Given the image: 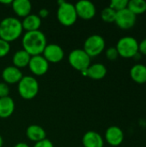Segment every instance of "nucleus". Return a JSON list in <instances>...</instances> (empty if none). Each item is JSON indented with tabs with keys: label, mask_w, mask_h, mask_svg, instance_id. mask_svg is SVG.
Masks as SVG:
<instances>
[{
	"label": "nucleus",
	"mask_w": 146,
	"mask_h": 147,
	"mask_svg": "<svg viewBox=\"0 0 146 147\" xmlns=\"http://www.w3.org/2000/svg\"><path fill=\"white\" fill-rule=\"evenodd\" d=\"M23 75L20 69L15 67L14 65H9L5 67L2 71V78L5 84H18L19 81L22 78Z\"/></svg>",
	"instance_id": "13"
},
{
	"label": "nucleus",
	"mask_w": 146,
	"mask_h": 147,
	"mask_svg": "<svg viewBox=\"0 0 146 147\" xmlns=\"http://www.w3.org/2000/svg\"><path fill=\"white\" fill-rule=\"evenodd\" d=\"M131 78L139 84H146V65L135 64L130 70Z\"/></svg>",
	"instance_id": "20"
},
{
	"label": "nucleus",
	"mask_w": 146,
	"mask_h": 147,
	"mask_svg": "<svg viewBox=\"0 0 146 147\" xmlns=\"http://www.w3.org/2000/svg\"><path fill=\"white\" fill-rule=\"evenodd\" d=\"M68 62L72 68L84 73L90 65L91 58L83 51V49L77 48L70 53L68 56Z\"/></svg>",
	"instance_id": "5"
},
{
	"label": "nucleus",
	"mask_w": 146,
	"mask_h": 147,
	"mask_svg": "<svg viewBox=\"0 0 146 147\" xmlns=\"http://www.w3.org/2000/svg\"><path fill=\"white\" fill-rule=\"evenodd\" d=\"M116 11L114 10L113 9H111L110 7H106L105 9H103L101 12V17L102 19L103 22H114L115 21V17H116Z\"/></svg>",
	"instance_id": "23"
},
{
	"label": "nucleus",
	"mask_w": 146,
	"mask_h": 147,
	"mask_svg": "<svg viewBox=\"0 0 146 147\" xmlns=\"http://www.w3.org/2000/svg\"><path fill=\"white\" fill-rule=\"evenodd\" d=\"M106 47L105 40L99 34H92L89 36L83 44V51L90 57L94 58L100 55Z\"/></svg>",
	"instance_id": "7"
},
{
	"label": "nucleus",
	"mask_w": 146,
	"mask_h": 147,
	"mask_svg": "<svg viewBox=\"0 0 146 147\" xmlns=\"http://www.w3.org/2000/svg\"><path fill=\"white\" fill-rule=\"evenodd\" d=\"M105 140L111 146H119L124 140V133L120 127L111 126L105 132Z\"/></svg>",
	"instance_id": "12"
},
{
	"label": "nucleus",
	"mask_w": 146,
	"mask_h": 147,
	"mask_svg": "<svg viewBox=\"0 0 146 147\" xmlns=\"http://www.w3.org/2000/svg\"><path fill=\"white\" fill-rule=\"evenodd\" d=\"M48 63H59L65 57L63 48L58 44H47L41 54Z\"/></svg>",
	"instance_id": "9"
},
{
	"label": "nucleus",
	"mask_w": 146,
	"mask_h": 147,
	"mask_svg": "<svg viewBox=\"0 0 146 147\" xmlns=\"http://www.w3.org/2000/svg\"><path fill=\"white\" fill-rule=\"evenodd\" d=\"M127 5H128V0H113L111 1L108 7H110L114 10L118 12V11L126 9Z\"/></svg>",
	"instance_id": "24"
},
{
	"label": "nucleus",
	"mask_w": 146,
	"mask_h": 147,
	"mask_svg": "<svg viewBox=\"0 0 146 147\" xmlns=\"http://www.w3.org/2000/svg\"><path fill=\"white\" fill-rule=\"evenodd\" d=\"M127 9L135 16L141 15L146 12L145 0H130L128 1Z\"/></svg>",
	"instance_id": "22"
},
{
	"label": "nucleus",
	"mask_w": 146,
	"mask_h": 147,
	"mask_svg": "<svg viewBox=\"0 0 146 147\" xmlns=\"http://www.w3.org/2000/svg\"><path fill=\"white\" fill-rule=\"evenodd\" d=\"M3 137L0 135V147H3Z\"/></svg>",
	"instance_id": "34"
},
{
	"label": "nucleus",
	"mask_w": 146,
	"mask_h": 147,
	"mask_svg": "<svg viewBox=\"0 0 146 147\" xmlns=\"http://www.w3.org/2000/svg\"><path fill=\"white\" fill-rule=\"evenodd\" d=\"M59 8L57 10L58 21L64 26H72L77 20V15L74 4L64 0L58 2Z\"/></svg>",
	"instance_id": "4"
},
{
	"label": "nucleus",
	"mask_w": 146,
	"mask_h": 147,
	"mask_svg": "<svg viewBox=\"0 0 146 147\" xmlns=\"http://www.w3.org/2000/svg\"><path fill=\"white\" fill-rule=\"evenodd\" d=\"M10 51V44L2 39H0V58H3Z\"/></svg>",
	"instance_id": "25"
},
{
	"label": "nucleus",
	"mask_w": 146,
	"mask_h": 147,
	"mask_svg": "<svg viewBox=\"0 0 146 147\" xmlns=\"http://www.w3.org/2000/svg\"><path fill=\"white\" fill-rule=\"evenodd\" d=\"M83 74L94 80H100L104 78L107 75V68L103 64L96 63L90 65L87 71Z\"/></svg>",
	"instance_id": "18"
},
{
	"label": "nucleus",
	"mask_w": 146,
	"mask_h": 147,
	"mask_svg": "<svg viewBox=\"0 0 146 147\" xmlns=\"http://www.w3.org/2000/svg\"><path fill=\"white\" fill-rule=\"evenodd\" d=\"M22 45L30 56L41 55L46 43V37L40 30L26 32L22 39Z\"/></svg>",
	"instance_id": "1"
},
{
	"label": "nucleus",
	"mask_w": 146,
	"mask_h": 147,
	"mask_svg": "<svg viewBox=\"0 0 146 147\" xmlns=\"http://www.w3.org/2000/svg\"><path fill=\"white\" fill-rule=\"evenodd\" d=\"M83 147H103L104 140L102 135L95 131H88L82 140Z\"/></svg>",
	"instance_id": "14"
},
{
	"label": "nucleus",
	"mask_w": 146,
	"mask_h": 147,
	"mask_svg": "<svg viewBox=\"0 0 146 147\" xmlns=\"http://www.w3.org/2000/svg\"><path fill=\"white\" fill-rule=\"evenodd\" d=\"M119 56L125 59H131L139 53V42L132 36H125L120 38L116 45Z\"/></svg>",
	"instance_id": "6"
},
{
	"label": "nucleus",
	"mask_w": 146,
	"mask_h": 147,
	"mask_svg": "<svg viewBox=\"0 0 146 147\" xmlns=\"http://www.w3.org/2000/svg\"><path fill=\"white\" fill-rule=\"evenodd\" d=\"M13 1L11 0H6V1H0L1 4H11Z\"/></svg>",
	"instance_id": "33"
},
{
	"label": "nucleus",
	"mask_w": 146,
	"mask_h": 147,
	"mask_svg": "<svg viewBox=\"0 0 146 147\" xmlns=\"http://www.w3.org/2000/svg\"><path fill=\"white\" fill-rule=\"evenodd\" d=\"M14 147H29V146L25 142H19L16 145H15Z\"/></svg>",
	"instance_id": "31"
},
{
	"label": "nucleus",
	"mask_w": 146,
	"mask_h": 147,
	"mask_svg": "<svg viewBox=\"0 0 146 147\" xmlns=\"http://www.w3.org/2000/svg\"><path fill=\"white\" fill-rule=\"evenodd\" d=\"M39 83L34 77L23 76L17 84L19 96L25 100L34 99L39 92Z\"/></svg>",
	"instance_id": "3"
},
{
	"label": "nucleus",
	"mask_w": 146,
	"mask_h": 147,
	"mask_svg": "<svg viewBox=\"0 0 146 147\" xmlns=\"http://www.w3.org/2000/svg\"><path fill=\"white\" fill-rule=\"evenodd\" d=\"M15 102L10 96L0 98V118L7 119L15 111Z\"/></svg>",
	"instance_id": "19"
},
{
	"label": "nucleus",
	"mask_w": 146,
	"mask_h": 147,
	"mask_svg": "<svg viewBox=\"0 0 146 147\" xmlns=\"http://www.w3.org/2000/svg\"><path fill=\"white\" fill-rule=\"evenodd\" d=\"M31 56L23 49L16 51L12 57L13 65L18 69L25 68L28 65Z\"/></svg>",
	"instance_id": "21"
},
{
	"label": "nucleus",
	"mask_w": 146,
	"mask_h": 147,
	"mask_svg": "<svg viewBox=\"0 0 146 147\" xmlns=\"http://www.w3.org/2000/svg\"><path fill=\"white\" fill-rule=\"evenodd\" d=\"M106 57L109 60H115L119 57V53L115 47H110L106 50Z\"/></svg>",
	"instance_id": "26"
},
{
	"label": "nucleus",
	"mask_w": 146,
	"mask_h": 147,
	"mask_svg": "<svg viewBox=\"0 0 146 147\" xmlns=\"http://www.w3.org/2000/svg\"><path fill=\"white\" fill-rule=\"evenodd\" d=\"M9 87L4 82L0 83V98L9 96Z\"/></svg>",
	"instance_id": "27"
},
{
	"label": "nucleus",
	"mask_w": 146,
	"mask_h": 147,
	"mask_svg": "<svg viewBox=\"0 0 146 147\" xmlns=\"http://www.w3.org/2000/svg\"><path fill=\"white\" fill-rule=\"evenodd\" d=\"M74 6L77 11V17H80L83 20H90L96 16V6L90 1L81 0L74 4Z\"/></svg>",
	"instance_id": "10"
},
{
	"label": "nucleus",
	"mask_w": 146,
	"mask_h": 147,
	"mask_svg": "<svg viewBox=\"0 0 146 147\" xmlns=\"http://www.w3.org/2000/svg\"><path fill=\"white\" fill-rule=\"evenodd\" d=\"M28 68L34 76H43L49 69V63L42 55L31 56Z\"/></svg>",
	"instance_id": "11"
},
{
	"label": "nucleus",
	"mask_w": 146,
	"mask_h": 147,
	"mask_svg": "<svg viewBox=\"0 0 146 147\" xmlns=\"http://www.w3.org/2000/svg\"><path fill=\"white\" fill-rule=\"evenodd\" d=\"M21 22L22 28L23 30H26V32L40 30L42 22L40 17L35 14H29L28 16L24 17Z\"/></svg>",
	"instance_id": "17"
},
{
	"label": "nucleus",
	"mask_w": 146,
	"mask_h": 147,
	"mask_svg": "<svg viewBox=\"0 0 146 147\" xmlns=\"http://www.w3.org/2000/svg\"><path fill=\"white\" fill-rule=\"evenodd\" d=\"M136 20H137V16H135L133 12H131L126 8L116 13L114 22L120 28L127 30L132 28L135 25Z\"/></svg>",
	"instance_id": "8"
},
{
	"label": "nucleus",
	"mask_w": 146,
	"mask_h": 147,
	"mask_svg": "<svg viewBox=\"0 0 146 147\" xmlns=\"http://www.w3.org/2000/svg\"><path fill=\"white\" fill-rule=\"evenodd\" d=\"M33 147H54L52 142L47 139L44 140H41L40 142H37L34 144V146Z\"/></svg>",
	"instance_id": "28"
},
{
	"label": "nucleus",
	"mask_w": 146,
	"mask_h": 147,
	"mask_svg": "<svg viewBox=\"0 0 146 147\" xmlns=\"http://www.w3.org/2000/svg\"><path fill=\"white\" fill-rule=\"evenodd\" d=\"M141 57H142V55H141L139 53H136V54H135V56H134L133 59H134L135 60H139V59H141Z\"/></svg>",
	"instance_id": "32"
},
{
	"label": "nucleus",
	"mask_w": 146,
	"mask_h": 147,
	"mask_svg": "<svg viewBox=\"0 0 146 147\" xmlns=\"http://www.w3.org/2000/svg\"><path fill=\"white\" fill-rule=\"evenodd\" d=\"M139 53L141 55L146 56V38L139 43Z\"/></svg>",
	"instance_id": "29"
},
{
	"label": "nucleus",
	"mask_w": 146,
	"mask_h": 147,
	"mask_svg": "<svg viewBox=\"0 0 146 147\" xmlns=\"http://www.w3.org/2000/svg\"><path fill=\"white\" fill-rule=\"evenodd\" d=\"M26 136L29 140L37 143L46 139V133L42 127L34 124L26 129Z\"/></svg>",
	"instance_id": "16"
},
{
	"label": "nucleus",
	"mask_w": 146,
	"mask_h": 147,
	"mask_svg": "<svg viewBox=\"0 0 146 147\" xmlns=\"http://www.w3.org/2000/svg\"><path fill=\"white\" fill-rule=\"evenodd\" d=\"M11 7L15 14L19 17H26L31 14L32 4L28 0H15L11 3Z\"/></svg>",
	"instance_id": "15"
},
{
	"label": "nucleus",
	"mask_w": 146,
	"mask_h": 147,
	"mask_svg": "<svg viewBox=\"0 0 146 147\" xmlns=\"http://www.w3.org/2000/svg\"><path fill=\"white\" fill-rule=\"evenodd\" d=\"M38 16L40 17V19L41 18H46V17H47L49 16V10L46 9H40Z\"/></svg>",
	"instance_id": "30"
},
{
	"label": "nucleus",
	"mask_w": 146,
	"mask_h": 147,
	"mask_svg": "<svg viewBox=\"0 0 146 147\" xmlns=\"http://www.w3.org/2000/svg\"></svg>",
	"instance_id": "35"
},
{
	"label": "nucleus",
	"mask_w": 146,
	"mask_h": 147,
	"mask_svg": "<svg viewBox=\"0 0 146 147\" xmlns=\"http://www.w3.org/2000/svg\"><path fill=\"white\" fill-rule=\"evenodd\" d=\"M22 31V22L16 17H5L0 22V39L9 43L19 39Z\"/></svg>",
	"instance_id": "2"
}]
</instances>
